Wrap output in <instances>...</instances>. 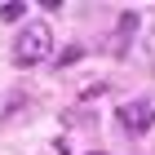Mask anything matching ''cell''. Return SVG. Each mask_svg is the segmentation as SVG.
Here are the masks:
<instances>
[{
  "instance_id": "277c9868",
  "label": "cell",
  "mask_w": 155,
  "mask_h": 155,
  "mask_svg": "<svg viewBox=\"0 0 155 155\" xmlns=\"http://www.w3.org/2000/svg\"><path fill=\"white\" fill-rule=\"evenodd\" d=\"M27 13V5H0V22H18Z\"/></svg>"
},
{
  "instance_id": "6da1fadb",
  "label": "cell",
  "mask_w": 155,
  "mask_h": 155,
  "mask_svg": "<svg viewBox=\"0 0 155 155\" xmlns=\"http://www.w3.org/2000/svg\"><path fill=\"white\" fill-rule=\"evenodd\" d=\"M49 53H53V31H49L45 22H27L22 31H18V40H13V62L36 67V62H45Z\"/></svg>"
},
{
  "instance_id": "7a4b0ae2",
  "label": "cell",
  "mask_w": 155,
  "mask_h": 155,
  "mask_svg": "<svg viewBox=\"0 0 155 155\" xmlns=\"http://www.w3.org/2000/svg\"><path fill=\"white\" fill-rule=\"evenodd\" d=\"M120 124H124V133H133V137H137V133H146V129L155 124V107L146 102V97H133V102H124V107H120Z\"/></svg>"
},
{
  "instance_id": "3957f363",
  "label": "cell",
  "mask_w": 155,
  "mask_h": 155,
  "mask_svg": "<svg viewBox=\"0 0 155 155\" xmlns=\"http://www.w3.org/2000/svg\"><path fill=\"white\" fill-rule=\"evenodd\" d=\"M133 31H137V13H120V22H115V36H111V53H124V49H129V40H133Z\"/></svg>"
},
{
  "instance_id": "5b68a950",
  "label": "cell",
  "mask_w": 155,
  "mask_h": 155,
  "mask_svg": "<svg viewBox=\"0 0 155 155\" xmlns=\"http://www.w3.org/2000/svg\"><path fill=\"white\" fill-rule=\"evenodd\" d=\"M93 155H102V151H93Z\"/></svg>"
}]
</instances>
